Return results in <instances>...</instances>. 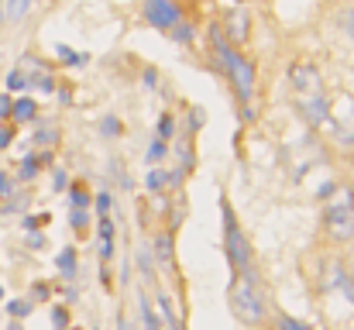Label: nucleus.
<instances>
[{"instance_id": "nucleus-29", "label": "nucleus", "mask_w": 354, "mask_h": 330, "mask_svg": "<svg viewBox=\"0 0 354 330\" xmlns=\"http://www.w3.org/2000/svg\"><path fill=\"white\" fill-rule=\"evenodd\" d=\"M69 183H73V179H69L59 165H52V190H55V193H66V190H69Z\"/></svg>"}, {"instance_id": "nucleus-39", "label": "nucleus", "mask_w": 354, "mask_h": 330, "mask_svg": "<svg viewBox=\"0 0 354 330\" xmlns=\"http://www.w3.org/2000/svg\"><path fill=\"white\" fill-rule=\"evenodd\" d=\"M0 303H3V286H0Z\"/></svg>"}, {"instance_id": "nucleus-36", "label": "nucleus", "mask_w": 354, "mask_h": 330, "mask_svg": "<svg viewBox=\"0 0 354 330\" xmlns=\"http://www.w3.org/2000/svg\"><path fill=\"white\" fill-rule=\"evenodd\" d=\"M28 244H31L35 251H41V248H45V234H31V237H28Z\"/></svg>"}, {"instance_id": "nucleus-7", "label": "nucleus", "mask_w": 354, "mask_h": 330, "mask_svg": "<svg viewBox=\"0 0 354 330\" xmlns=\"http://www.w3.org/2000/svg\"><path fill=\"white\" fill-rule=\"evenodd\" d=\"M217 28L224 31V38H227L234 48H244L248 38H251V14H248L244 7H231V10L217 21Z\"/></svg>"}, {"instance_id": "nucleus-22", "label": "nucleus", "mask_w": 354, "mask_h": 330, "mask_svg": "<svg viewBox=\"0 0 354 330\" xmlns=\"http://www.w3.org/2000/svg\"><path fill=\"white\" fill-rule=\"evenodd\" d=\"M69 227L76 237H86L90 234V210H73L69 207Z\"/></svg>"}, {"instance_id": "nucleus-9", "label": "nucleus", "mask_w": 354, "mask_h": 330, "mask_svg": "<svg viewBox=\"0 0 354 330\" xmlns=\"http://www.w3.org/2000/svg\"><path fill=\"white\" fill-rule=\"evenodd\" d=\"M151 255H155L158 265H165V268L176 265V234H172L169 227H162V230L155 234V241H151Z\"/></svg>"}, {"instance_id": "nucleus-25", "label": "nucleus", "mask_w": 354, "mask_h": 330, "mask_svg": "<svg viewBox=\"0 0 354 330\" xmlns=\"http://www.w3.org/2000/svg\"><path fill=\"white\" fill-rule=\"evenodd\" d=\"M93 210L97 214H111L114 210V193L111 190H97L93 193Z\"/></svg>"}, {"instance_id": "nucleus-31", "label": "nucleus", "mask_w": 354, "mask_h": 330, "mask_svg": "<svg viewBox=\"0 0 354 330\" xmlns=\"http://www.w3.org/2000/svg\"><path fill=\"white\" fill-rule=\"evenodd\" d=\"M10 193H14V176H10L7 169H0V203H3Z\"/></svg>"}, {"instance_id": "nucleus-35", "label": "nucleus", "mask_w": 354, "mask_h": 330, "mask_svg": "<svg viewBox=\"0 0 354 330\" xmlns=\"http://www.w3.org/2000/svg\"><path fill=\"white\" fill-rule=\"evenodd\" d=\"M145 86H148V90L158 86V69H155V66H145Z\"/></svg>"}, {"instance_id": "nucleus-40", "label": "nucleus", "mask_w": 354, "mask_h": 330, "mask_svg": "<svg viewBox=\"0 0 354 330\" xmlns=\"http://www.w3.org/2000/svg\"><path fill=\"white\" fill-rule=\"evenodd\" d=\"M69 330H73V327H69Z\"/></svg>"}, {"instance_id": "nucleus-10", "label": "nucleus", "mask_w": 354, "mask_h": 330, "mask_svg": "<svg viewBox=\"0 0 354 330\" xmlns=\"http://www.w3.org/2000/svg\"><path fill=\"white\" fill-rule=\"evenodd\" d=\"M10 124H17V127H24V124H38V100L28 97V93L14 97V104H10Z\"/></svg>"}, {"instance_id": "nucleus-12", "label": "nucleus", "mask_w": 354, "mask_h": 330, "mask_svg": "<svg viewBox=\"0 0 354 330\" xmlns=\"http://www.w3.org/2000/svg\"><path fill=\"white\" fill-rule=\"evenodd\" d=\"M145 190H148L151 196H158V193H169V190H172L169 165H151V169L145 172Z\"/></svg>"}, {"instance_id": "nucleus-21", "label": "nucleus", "mask_w": 354, "mask_h": 330, "mask_svg": "<svg viewBox=\"0 0 354 330\" xmlns=\"http://www.w3.org/2000/svg\"><path fill=\"white\" fill-rule=\"evenodd\" d=\"M100 134H104L107 141L124 138V120H120L118 113H104V117H100Z\"/></svg>"}, {"instance_id": "nucleus-4", "label": "nucleus", "mask_w": 354, "mask_h": 330, "mask_svg": "<svg viewBox=\"0 0 354 330\" xmlns=\"http://www.w3.org/2000/svg\"><path fill=\"white\" fill-rule=\"evenodd\" d=\"M286 83L292 90V97H320L324 90V69L313 59H292L286 69Z\"/></svg>"}, {"instance_id": "nucleus-20", "label": "nucleus", "mask_w": 354, "mask_h": 330, "mask_svg": "<svg viewBox=\"0 0 354 330\" xmlns=\"http://www.w3.org/2000/svg\"><path fill=\"white\" fill-rule=\"evenodd\" d=\"M155 138H162V141H172V138H176V113H172V110H162V113H158V120H155Z\"/></svg>"}, {"instance_id": "nucleus-3", "label": "nucleus", "mask_w": 354, "mask_h": 330, "mask_svg": "<svg viewBox=\"0 0 354 330\" xmlns=\"http://www.w3.org/2000/svg\"><path fill=\"white\" fill-rule=\"evenodd\" d=\"M138 17L145 28L169 35L179 21H186V3L183 0H141L138 3Z\"/></svg>"}, {"instance_id": "nucleus-11", "label": "nucleus", "mask_w": 354, "mask_h": 330, "mask_svg": "<svg viewBox=\"0 0 354 330\" xmlns=\"http://www.w3.org/2000/svg\"><path fill=\"white\" fill-rule=\"evenodd\" d=\"M66 193H69V207L73 210H93V190H90L86 179H73Z\"/></svg>"}, {"instance_id": "nucleus-17", "label": "nucleus", "mask_w": 354, "mask_h": 330, "mask_svg": "<svg viewBox=\"0 0 354 330\" xmlns=\"http://www.w3.org/2000/svg\"><path fill=\"white\" fill-rule=\"evenodd\" d=\"M31 86V76H28V69H21V66H14L10 73H7V80H3V90L14 97V93H24Z\"/></svg>"}, {"instance_id": "nucleus-23", "label": "nucleus", "mask_w": 354, "mask_h": 330, "mask_svg": "<svg viewBox=\"0 0 354 330\" xmlns=\"http://www.w3.org/2000/svg\"><path fill=\"white\" fill-rule=\"evenodd\" d=\"M334 24H337V31H341L344 38H351V42H354V3H351V7H341V10H337Z\"/></svg>"}, {"instance_id": "nucleus-24", "label": "nucleus", "mask_w": 354, "mask_h": 330, "mask_svg": "<svg viewBox=\"0 0 354 330\" xmlns=\"http://www.w3.org/2000/svg\"><path fill=\"white\" fill-rule=\"evenodd\" d=\"M141 320H145V330H165V320H158L155 306L141 296Z\"/></svg>"}, {"instance_id": "nucleus-27", "label": "nucleus", "mask_w": 354, "mask_h": 330, "mask_svg": "<svg viewBox=\"0 0 354 330\" xmlns=\"http://www.w3.org/2000/svg\"><path fill=\"white\" fill-rule=\"evenodd\" d=\"M7 310H10V317L24 320V317L35 310V303H31V300H10V303H7Z\"/></svg>"}, {"instance_id": "nucleus-34", "label": "nucleus", "mask_w": 354, "mask_h": 330, "mask_svg": "<svg viewBox=\"0 0 354 330\" xmlns=\"http://www.w3.org/2000/svg\"><path fill=\"white\" fill-rule=\"evenodd\" d=\"M52 324L59 330H69V313L66 310H52Z\"/></svg>"}, {"instance_id": "nucleus-19", "label": "nucleus", "mask_w": 354, "mask_h": 330, "mask_svg": "<svg viewBox=\"0 0 354 330\" xmlns=\"http://www.w3.org/2000/svg\"><path fill=\"white\" fill-rule=\"evenodd\" d=\"M165 38H169V42H176V45H193V42H196V28H193V21H179Z\"/></svg>"}, {"instance_id": "nucleus-26", "label": "nucleus", "mask_w": 354, "mask_h": 330, "mask_svg": "<svg viewBox=\"0 0 354 330\" xmlns=\"http://www.w3.org/2000/svg\"><path fill=\"white\" fill-rule=\"evenodd\" d=\"M48 223H52V214H28V217L21 220L24 230H41V227H48Z\"/></svg>"}, {"instance_id": "nucleus-38", "label": "nucleus", "mask_w": 354, "mask_h": 330, "mask_svg": "<svg viewBox=\"0 0 354 330\" xmlns=\"http://www.w3.org/2000/svg\"><path fill=\"white\" fill-rule=\"evenodd\" d=\"M0 28H3V0H0Z\"/></svg>"}, {"instance_id": "nucleus-37", "label": "nucleus", "mask_w": 354, "mask_h": 330, "mask_svg": "<svg viewBox=\"0 0 354 330\" xmlns=\"http://www.w3.org/2000/svg\"><path fill=\"white\" fill-rule=\"evenodd\" d=\"M35 296H38V300H45V296H48V286H45V282H38V286H35Z\"/></svg>"}, {"instance_id": "nucleus-6", "label": "nucleus", "mask_w": 354, "mask_h": 330, "mask_svg": "<svg viewBox=\"0 0 354 330\" xmlns=\"http://www.w3.org/2000/svg\"><path fill=\"white\" fill-rule=\"evenodd\" d=\"M296 117L310 127V131H334V113H330V97H292Z\"/></svg>"}, {"instance_id": "nucleus-41", "label": "nucleus", "mask_w": 354, "mask_h": 330, "mask_svg": "<svg viewBox=\"0 0 354 330\" xmlns=\"http://www.w3.org/2000/svg\"><path fill=\"white\" fill-rule=\"evenodd\" d=\"M351 152H354V148H351Z\"/></svg>"}, {"instance_id": "nucleus-33", "label": "nucleus", "mask_w": 354, "mask_h": 330, "mask_svg": "<svg viewBox=\"0 0 354 330\" xmlns=\"http://www.w3.org/2000/svg\"><path fill=\"white\" fill-rule=\"evenodd\" d=\"M10 104H14V97L3 90V93H0V120H10Z\"/></svg>"}, {"instance_id": "nucleus-18", "label": "nucleus", "mask_w": 354, "mask_h": 330, "mask_svg": "<svg viewBox=\"0 0 354 330\" xmlns=\"http://www.w3.org/2000/svg\"><path fill=\"white\" fill-rule=\"evenodd\" d=\"M169 148H172V141L151 138V141H148V148H145V165H148V169H151V165H162V162H165V155H169Z\"/></svg>"}, {"instance_id": "nucleus-5", "label": "nucleus", "mask_w": 354, "mask_h": 330, "mask_svg": "<svg viewBox=\"0 0 354 330\" xmlns=\"http://www.w3.org/2000/svg\"><path fill=\"white\" fill-rule=\"evenodd\" d=\"M320 230L330 241H337V244H351L354 241V203H348V200L327 203L324 214H320Z\"/></svg>"}, {"instance_id": "nucleus-15", "label": "nucleus", "mask_w": 354, "mask_h": 330, "mask_svg": "<svg viewBox=\"0 0 354 330\" xmlns=\"http://www.w3.org/2000/svg\"><path fill=\"white\" fill-rule=\"evenodd\" d=\"M55 265H59L62 279H76V272H80V251L76 248H62L55 255Z\"/></svg>"}, {"instance_id": "nucleus-30", "label": "nucleus", "mask_w": 354, "mask_h": 330, "mask_svg": "<svg viewBox=\"0 0 354 330\" xmlns=\"http://www.w3.org/2000/svg\"><path fill=\"white\" fill-rule=\"evenodd\" d=\"M279 330H313V327L296 320V317H289V313H279Z\"/></svg>"}, {"instance_id": "nucleus-13", "label": "nucleus", "mask_w": 354, "mask_h": 330, "mask_svg": "<svg viewBox=\"0 0 354 330\" xmlns=\"http://www.w3.org/2000/svg\"><path fill=\"white\" fill-rule=\"evenodd\" d=\"M55 55H59V62H62L66 69H83V66H90V52H76L73 45H55Z\"/></svg>"}, {"instance_id": "nucleus-28", "label": "nucleus", "mask_w": 354, "mask_h": 330, "mask_svg": "<svg viewBox=\"0 0 354 330\" xmlns=\"http://www.w3.org/2000/svg\"><path fill=\"white\" fill-rule=\"evenodd\" d=\"M14 134H17V124L3 120V124H0V152H7V148L14 145Z\"/></svg>"}, {"instance_id": "nucleus-2", "label": "nucleus", "mask_w": 354, "mask_h": 330, "mask_svg": "<svg viewBox=\"0 0 354 330\" xmlns=\"http://www.w3.org/2000/svg\"><path fill=\"white\" fill-rule=\"evenodd\" d=\"M227 306L237 324L244 327H265L268 320V293L261 289L258 275H234L227 289Z\"/></svg>"}, {"instance_id": "nucleus-1", "label": "nucleus", "mask_w": 354, "mask_h": 330, "mask_svg": "<svg viewBox=\"0 0 354 330\" xmlns=\"http://www.w3.org/2000/svg\"><path fill=\"white\" fill-rule=\"evenodd\" d=\"M221 248H224V258H227V265H231L234 275H258L251 237L241 227V220L234 214V203L224 193H221Z\"/></svg>"}, {"instance_id": "nucleus-16", "label": "nucleus", "mask_w": 354, "mask_h": 330, "mask_svg": "<svg viewBox=\"0 0 354 330\" xmlns=\"http://www.w3.org/2000/svg\"><path fill=\"white\" fill-rule=\"evenodd\" d=\"M31 3L35 0H3V21L7 24H21L31 14Z\"/></svg>"}, {"instance_id": "nucleus-8", "label": "nucleus", "mask_w": 354, "mask_h": 330, "mask_svg": "<svg viewBox=\"0 0 354 330\" xmlns=\"http://www.w3.org/2000/svg\"><path fill=\"white\" fill-rule=\"evenodd\" d=\"M97 237H100V262L107 265L118 251V227H114V217L111 214H100L97 217Z\"/></svg>"}, {"instance_id": "nucleus-32", "label": "nucleus", "mask_w": 354, "mask_h": 330, "mask_svg": "<svg viewBox=\"0 0 354 330\" xmlns=\"http://www.w3.org/2000/svg\"><path fill=\"white\" fill-rule=\"evenodd\" d=\"M203 120H207L203 107H189V131H200V127H203Z\"/></svg>"}, {"instance_id": "nucleus-14", "label": "nucleus", "mask_w": 354, "mask_h": 330, "mask_svg": "<svg viewBox=\"0 0 354 330\" xmlns=\"http://www.w3.org/2000/svg\"><path fill=\"white\" fill-rule=\"evenodd\" d=\"M59 138H62V131L55 127V124H38L35 127V148H48V152H55L59 148Z\"/></svg>"}]
</instances>
